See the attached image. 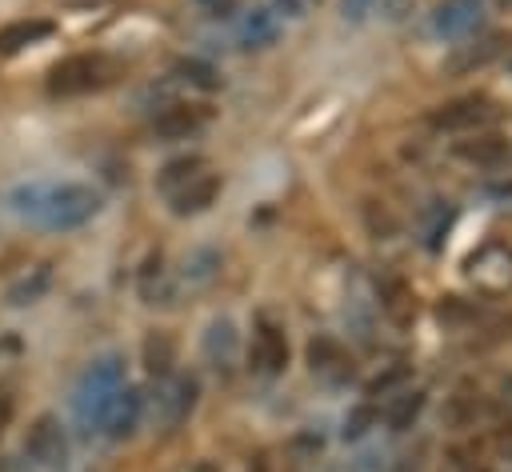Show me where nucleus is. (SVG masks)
I'll use <instances>...</instances> for the list:
<instances>
[{
  "label": "nucleus",
  "instance_id": "1",
  "mask_svg": "<svg viewBox=\"0 0 512 472\" xmlns=\"http://www.w3.org/2000/svg\"><path fill=\"white\" fill-rule=\"evenodd\" d=\"M4 204L24 224L48 232H72L84 228L104 208V196L84 180H24L4 196Z\"/></svg>",
  "mask_w": 512,
  "mask_h": 472
},
{
  "label": "nucleus",
  "instance_id": "2",
  "mask_svg": "<svg viewBox=\"0 0 512 472\" xmlns=\"http://www.w3.org/2000/svg\"><path fill=\"white\" fill-rule=\"evenodd\" d=\"M124 384H128V376H124V360H120L116 352L96 356V360L76 376V384H72V420H76V428H80L84 436H96V432H100V420H104L112 396H116Z\"/></svg>",
  "mask_w": 512,
  "mask_h": 472
},
{
  "label": "nucleus",
  "instance_id": "3",
  "mask_svg": "<svg viewBox=\"0 0 512 472\" xmlns=\"http://www.w3.org/2000/svg\"><path fill=\"white\" fill-rule=\"evenodd\" d=\"M196 392H200V388H196L192 376H180V372L156 376L152 396H144V416H148V424L160 428V432L180 428V424L188 420L192 404H196Z\"/></svg>",
  "mask_w": 512,
  "mask_h": 472
},
{
  "label": "nucleus",
  "instance_id": "4",
  "mask_svg": "<svg viewBox=\"0 0 512 472\" xmlns=\"http://www.w3.org/2000/svg\"><path fill=\"white\" fill-rule=\"evenodd\" d=\"M108 80H112V64L104 56H96V52H80V56H68L60 64H52V72H48V96H60V100L88 96V92L104 88Z\"/></svg>",
  "mask_w": 512,
  "mask_h": 472
},
{
  "label": "nucleus",
  "instance_id": "5",
  "mask_svg": "<svg viewBox=\"0 0 512 472\" xmlns=\"http://www.w3.org/2000/svg\"><path fill=\"white\" fill-rule=\"evenodd\" d=\"M24 456H28V464L40 468V472H56V468L64 464V456H68V436H64V424H60L52 412L36 416V424L28 428V436H24Z\"/></svg>",
  "mask_w": 512,
  "mask_h": 472
},
{
  "label": "nucleus",
  "instance_id": "6",
  "mask_svg": "<svg viewBox=\"0 0 512 472\" xmlns=\"http://www.w3.org/2000/svg\"><path fill=\"white\" fill-rule=\"evenodd\" d=\"M248 360H252V372H260V376L284 372V364H288V336H284V328L276 320H268V316L256 320Z\"/></svg>",
  "mask_w": 512,
  "mask_h": 472
},
{
  "label": "nucleus",
  "instance_id": "7",
  "mask_svg": "<svg viewBox=\"0 0 512 472\" xmlns=\"http://www.w3.org/2000/svg\"><path fill=\"white\" fill-rule=\"evenodd\" d=\"M140 420H144V392H140L136 384H124V388L112 396V404H108V412H104L96 436L124 440V436H132V432L140 428Z\"/></svg>",
  "mask_w": 512,
  "mask_h": 472
},
{
  "label": "nucleus",
  "instance_id": "8",
  "mask_svg": "<svg viewBox=\"0 0 512 472\" xmlns=\"http://www.w3.org/2000/svg\"><path fill=\"white\" fill-rule=\"evenodd\" d=\"M216 196H220V172L204 168V172H196L188 184H180L176 192H168V208H172L176 216H196V212H204Z\"/></svg>",
  "mask_w": 512,
  "mask_h": 472
},
{
  "label": "nucleus",
  "instance_id": "9",
  "mask_svg": "<svg viewBox=\"0 0 512 472\" xmlns=\"http://www.w3.org/2000/svg\"><path fill=\"white\" fill-rule=\"evenodd\" d=\"M480 20H484V4H480V0H444V4L432 12V28H436L440 36H448V40L476 32Z\"/></svg>",
  "mask_w": 512,
  "mask_h": 472
},
{
  "label": "nucleus",
  "instance_id": "10",
  "mask_svg": "<svg viewBox=\"0 0 512 472\" xmlns=\"http://www.w3.org/2000/svg\"><path fill=\"white\" fill-rule=\"evenodd\" d=\"M276 40H280V20L264 4L236 12V44L240 48H272Z\"/></svg>",
  "mask_w": 512,
  "mask_h": 472
},
{
  "label": "nucleus",
  "instance_id": "11",
  "mask_svg": "<svg viewBox=\"0 0 512 472\" xmlns=\"http://www.w3.org/2000/svg\"><path fill=\"white\" fill-rule=\"evenodd\" d=\"M56 32V24L48 16H20V20H8L0 28V56H16L32 44H44L48 36Z\"/></svg>",
  "mask_w": 512,
  "mask_h": 472
},
{
  "label": "nucleus",
  "instance_id": "12",
  "mask_svg": "<svg viewBox=\"0 0 512 472\" xmlns=\"http://www.w3.org/2000/svg\"><path fill=\"white\" fill-rule=\"evenodd\" d=\"M488 116H492L488 100H480V96H460V100H452V104H440L428 120H432V128L460 132V128H476V124H484Z\"/></svg>",
  "mask_w": 512,
  "mask_h": 472
},
{
  "label": "nucleus",
  "instance_id": "13",
  "mask_svg": "<svg viewBox=\"0 0 512 472\" xmlns=\"http://www.w3.org/2000/svg\"><path fill=\"white\" fill-rule=\"evenodd\" d=\"M204 120H208L204 108H192V104H168V108L156 112L152 132L164 136V140H188V136H196V132L204 128Z\"/></svg>",
  "mask_w": 512,
  "mask_h": 472
},
{
  "label": "nucleus",
  "instance_id": "14",
  "mask_svg": "<svg viewBox=\"0 0 512 472\" xmlns=\"http://www.w3.org/2000/svg\"><path fill=\"white\" fill-rule=\"evenodd\" d=\"M216 276H220V252H216V248H192V252L180 260V284H184L188 292L208 288Z\"/></svg>",
  "mask_w": 512,
  "mask_h": 472
},
{
  "label": "nucleus",
  "instance_id": "15",
  "mask_svg": "<svg viewBox=\"0 0 512 472\" xmlns=\"http://www.w3.org/2000/svg\"><path fill=\"white\" fill-rule=\"evenodd\" d=\"M236 348H240V336H236V324L228 316H216L204 332V356L212 360V368H228L236 360Z\"/></svg>",
  "mask_w": 512,
  "mask_h": 472
},
{
  "label": "nucleus",
  "instance_id": "16",
  "mask_svg": "<svg viewBox=\"0 0 512 472\" xmlns=\"http://www.w3.org/2000/svg\"><path fill=\"white\" fill-rule=\"evenodd\" d=\"M176 76H180V80H188L192 88H204V92L224 88L220 68H216V64H208V60H200V56H184V60H176Z\"/></svg>",
  "mask_w": 512,
  "mask_h": 472
},
{
  "label": "nucleus",
  "instance_id": "17",
  "mask_svg": "<svg viewBox=\"0 0 512 472\" xmlns=\"http://www.w3.org/2000/svg\"><path fill=\"white\" fill-rule=\"evenodd\" d=\"M208 168V160L204 156H176V160H168L164 168H160V176H156V184H160V192L168 196V192H176L180 184H188L196 172H204Z\"/></svg>",
  "mask_w": 512,
  "mask_h": 472
},
{
  "label": "nucleus",
  "instance_id": "18",
  "mask_svg": "<svg viewBox=\"0 0 512 472\" xmlns=\"http://www.w3.org/2000/svg\"><path fill=\"white\" fill-rule=\"evenodd\" d=\"M52 284V264H36L32 268V276H24L20 284H12L8 288V304L12 308H24V304H36L40 296H44V288Z\"/></svg>",
  "mask_w": 512,
  "mask_h": 472
},
{
  "label": "nucleus",
  "instance_id": "19",
  "mask_svg": "<svg viewBox=\"0 0 512 472\" xmlns=\"http://www.w3.org/2000/svg\"><path fill=\"white\" fill-rule=\"evenodd\" d=\"M308 364H312V372L336 376V368L344 364V352H340V344H336L332 336H316V340L308 344ZM340 372H344V368H340Z\"/></svg>",
  "mask_w": 512,
  "mask_h": 472
},
{
  "label": "nucleus",
  "instance_id": "20",
  "mask_svg": "<svg viewBox=\"0 0 512 472\" xmlns=\"http://www.w3.org/2000/svg\"><path fill=\"white\" fill-rule=\"evenodd\" d=\"M144 364H148L152 376L172 372V340H168L164 332H152V336L144 340Z\"/></svg>",
  "mask_w": 512,
  "mask_h": 472
},
{
  "label": "nucleus",
  "instance_id": "21",
  "mask_svg": "<svg viewBox=\"0 0 512 472\" xmlns=\"http://www.w3.org/2000/svg\"><path fill=\"white\" fill-rule=\"evenodd\" d=\"M500 52V40H484V44H472V48H460L452 60H448V68L452 72H468V68H484L492 56Z\"/></svg>",
  "mask_w": 512,
  "mask_h": 472
},
{
  "label": "nucleus",
  "instance_id": "22",
  "mask_svg": "<svg viewBox=\"0 0 512 472\" xmlns=\"http://www.w3.org/2000/svg\"><path fill=\"white\" fill-rule=\"evenodd\" d=\"M420 404H424V396H420V392H400V396H396V404L388 408V424H392V428H408V424H412V416L420 412Z\"/></svg>",
  "mask_w": 512,
  "mask_h": 472
},
{
  "label": "nucleus",
  "instance_id": "23",
  "mask_svg": "<svg viewBox=\"0 0 512 472\" xmlns=\"http://www.w3.org/2000/svg\"><path fill=\"white\" fill-rule=\"evenodd\" d=\"M460 156H468V160H496V156H504V140L484 136L476 144H460Z\"/></svg>",
  "mask_w": 512,
  "mask_h": 472
},
{
  "label": "nucleus",
  "instance_id": "24",
  "mask_svg": "<svg viewBox=\"0 0 512 472\" xmlns=\"http://www.w3.org/2000/svg\"><path fill=\"white\" fill-rule=\"evenodd\" d=\"M264 8L284 24V20H300L304 16V0H264Z\"/></svg>",
  "mask_w": 512,
  "mask_h": 472
},
{
  "label": "nucleus",
  "instance_id": "25",
  "mask_svg": "<svg viewBox=\"0 0 512 472\" xmlns=\"http://www.w3.org/2000/svg\"><path fill=\"white\" fill-rule=\"evenodd\" d=\"M204 16H212V20H232L240 8H236V0H192Z\"/></svg>",
  "mask_w": 512,
  "mask_h": 472
},
{
  "label": "nucleus",
  "instance_id": "26",
  "mask_svg": "<svg viewBox=\"0 0 512 472\" xmlns=\"http://www.w3.org/2000/svg\"><path fill=\"white\" fill-rule=\"evenodd\" d=\"M368 12H376V0H340V16L352 24H360Z\"/></svg>",
  "mask_w": 512,
  "mask_h": 472
},
{
  "label": "nucleus",
  "instance_id": "27",
  "mask_svg": "<svg viewBox=\"0 0 512 472\" xmlns=\"http://www.w3.org/2000/svg\"><path fill=\"white\" fill-rule=\"evenodd\" d=\"M12 412H16V396H12V388H0V436L12 424Z\"/></svg>",
  "mask_w": 512,
  "mask_h": 472
},
{
  "label": "nucleus",
  "instance_id": "28",
  "mask_svg": "<svg viewBox=\"0 0 512 472\" xmlns=\"http://www.w3.org/2000/svg\"><path fill=\"white\" fill-rule=\"evenodd\" d=\"M376 8H380L388 20H400V16L412 8V0H376Z\"/></svg>",
  "mask_w": 512,
  "mask_h": 472
},
{
  "label": "nucleus",
  "instance_id": "29",
  "mask_svg": "<svg viewBox=\"0 0 512 472\" xmlns=\"http://www.w3.org/2000/svg\"><path fill=\"white\" fill-rule=\"evenodd\" d=\"M188 472H220V464H212V460H200V464H192Z\"/></svg>",
  "mask_w": 512,
  "mask_h": 472
}]
</instances>
